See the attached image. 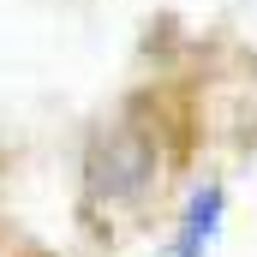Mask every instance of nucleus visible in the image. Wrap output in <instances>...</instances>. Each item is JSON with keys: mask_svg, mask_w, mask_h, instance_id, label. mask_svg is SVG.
Returning <instances> with one entry per match:
<instances>
[{"mask_svg": "<svg viewBox=\"0 0 257 257\" xmlns=\"http://www.w3.org/2000/svg\"><path fill=\"white\" fill-rule=\"evenodd\" d=\"M215 221H221V192L203 186V197H192V215H186V245H180V257H203L209 251Z\"/></svg>", "mask_w": 257, "mask_h": 257, "instance_id": "1", "label": "nucleus"}]
</instances>
